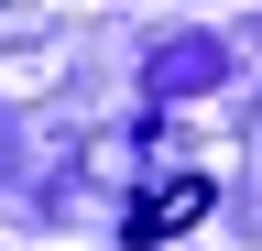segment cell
I'll return each instance as SVG.
<instances>
[{
	"label": "cell",
	"mask_w": 262,
	"mask_h": 251,
	"mask_svg": "<svg viewBox=\"0 0 262 251\" xmlns=\"http://www.w3.org/2000/svg\"><path fill=\"white\" fill-rule=\"evenodd\" d=\"M196 218H208V186L186 175V186H164V197H142V218H131V230H142V240H186Z\"/></svg>",
	"instance_id": "1"
}]
</instances>
